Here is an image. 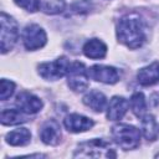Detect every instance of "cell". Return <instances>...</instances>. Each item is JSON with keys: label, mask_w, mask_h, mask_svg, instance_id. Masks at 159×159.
<instances>
[{"label": "cell", "mask_w": 159, "mask_h": 159, "mask_svg": "<svg viewBox=\"0 0 159 159\" xmlns=\"http://www.w3.org/2000/svg\"><path fill=\"white\" fill-rule=\"evenodd\" d=\"M40 139L47 145H57L61 142V128L57 120H46L40 129Z\"/></svg>", "instance_id": "cell-10"}, {"label": "cell", "mask_w": 159, "mask_h": 159, "mask_svg": "<svg viewBox=\"0 0 159 159\" xmlns=\"http://www.w3.org/2000/svg\"><path fill=\"white\" fill-rule=\"evenodd\" d=\"M89 76L88 70L84 67L82 62H73L71 63L68 72H67V84L75 92H83L89 86Z\"/></svg>", "instance_id": "cell-6"}, {"label": "cell", "mask_w": 159, "mask_h": 159, "mask_svg": "<svg viewBox=\"0 0 159 159\" xmlns=\"http://www.w3.org/2000/svg\"><path fill=\"white\" fill-rule=\"evenodd\" d=\"M15 103H16V107L26 114H35L40 112L43 107L42 101L37 96L26 91H22L16 96Z\"/></svg>", "instance_id": "cell-9"}, {"label": "cell", "mask_w": 159, "mask_h": 159, "mask_svg": "<svg viewBox=\"0 0 159 159\" xmlns=\"http://www.w3.org/2000/svg\"><path fill=\"white\" fill-rule=\"evenodd\" d=\"M66 2L65 0H50L43 5V11L46 14H60L65 10Z\"/></svg>", "instance_id": "cell-21"}, {"label": "cell", "mask_w": 159, "mask_h": 159, "mask_svg": "<svg viewBox=\"0 0 159 159\" xmlns=\"http://www.w3.org/2000/svg\"><path fill=\"white\" fill-rule=\"evenodd\" d=\"M6 143L14 147H21L26 145L31 140V133L27 128H17L15 130H11L5 137Z\"/></svg>", "instance_id": "cell-17"}, {"label": "cell", "mask_w": 159, "mask_h": 159, "mask_svg": "<svg viewBox=\"0 0 159 159\" xmlns=\"http://www.w3.org/2000/svg\"><path fill=\"white\" fill-rule=\"evenodd\" d=\"M15 4L29 12H36L40 9V0H14Z\"/></svg>", "instance_id": "cell-22"}, {"label": "cell", "mask_w": 159, "mask_h": 159, "mask_svg": "<svg viewBox=\"0 0 159 159\" xmlns=\"http://www.w3.org/2000/svg\"><path fill=\"white\" fill-rule=\"evenodd\" d=\"M83 103L89 107L92 111L97 112V113H101L106 109V106H107V98L106 96L99 92V91H91L88 92L84 97H83Z\"/></svg>", "instance_id": "cell-15"}, {"label": "cell", "mask_w": 159, "mask_h": 159, "mask_svg": "<svg viewBox=\"0 0 159 159\" xmlns=\"http://www.w3.org/2000/svg\"><path fill=\"white\" fill-rule=\"evenodd\" d=\"M15 92V83L12 81H9L6 78H2L0 81V99L6 101L9 99Z\"/></svg>", "instance_id": "cell-20"}, {"label": "cell", "mask_w": 159, "mask_h": 159, "mask_svg": "<svg viewBox=\"0 0 159 159\" xmlns=\"http://www.w3.org/2000/svg\"><path fill=\"white\" fill-rule=\"evenodd\" d=\"M22 42L26 50L35 51L43 47L47 42V36L45 30L36 24H30L25 26L22 31Z\"/></svg>", "instance_id": "cell-7"}, {"label": "cell", "mask_w": 159, "mask_h": 159, "mask_svg": "<svg viewBox=\"0 0 159 159\" xmlns=\"http://www.w3.org/2000/svg\"><path fill=\"white\" fill-rule=\"evenodd\" d=\"M117 39L129 48H139L147 40V26L144 20L135 15L123 16L117 25Z\"/></svg>", "instance_id": "cell-1"}, {"label": "cell", "mask_w": 159, "mask_h": 159, "mask_svg": "<svg viewBox=\"0 0 159 159\" xmlns=\"http://www.w3.org/2000/svg\"><path fill=\"white\" fill-rule=\"evenodd\" d=\"M0 50L1 53H6L15 46L19 39V27L16 20L4 11L0 14Z\"/></svg>", "instance_id": "cell-4"}, {"label": "cell", "mask_w": 159, "mask_h": 159, "mask_svg": "<svg viewBox=\"0 0 159 159\" xmlns=\"http://www.w3.org/2000/svg\"><path fill=\"white\" fill-rule=\"evenodd\" d=\"M73 158H117L116 150L112 148L109 142L99 138H93L87 142H82L77 145L73 153Z\"/></svg>", "instance_id": "cell-2"}, {"label": "cell", "mask_w": 159, "mask_h": 159, "mask_svg": "<svg viewBox=\"0 0 159 159\" xmlns=\"http://www.w3.org/2000/svg\"><path fill=\"white\" fill-rule=\"evenodd\" d=\"M70 66H71V63L67 60V57L61 56V57H57L55 61L40 63L37 70H39V75L43 80L57 81L61 77H63L65 75H67Z\"/></svg>", "instance_id": "cell-5"}, {"label": "cell", "mask_w": 159, "mask_h": 159, "mask_svg": "<svg viewBox=\"0 0 159 159\" xmlns=\"http://www.w3.org/2000/svg\"><path fill=\"white\" fill-rule=\"evenodd\" d=\"M0 122L2 125H17L27 122V117L20 109H2Z\"/></svg>", "instance_id": "cell-18"}, {"label": "cell", "mask_w": 159, "mask_h": 159, "mask_svg": "<svg viewBox=\"0 0 159 159\" xmlns=\"http://www.w3.org/2000/svg\"><path fill=\"white\" fill-rule=\"evenodd\" d=\"M142 132L148 142H154L159 137V123L152 114L142 117Z\"/></svg>", "instance_id": "cell-16"}, {"label": "cell", "mask_w": 159, "mask_h": 159, "mask_svg": "<svg viewBox=\"0 0 159 159\" xmlns=\"http://www.w3.org/2000/svg\"><path fill=\"white\" fill-rule=\"evenodd\" d=\"M128 101L120 96H114L109 101L107 107V118L111 120H119L124 117L128 111Z\"/></svg>", "instance_id": "cell-13"}, {"label": "cell", "mask_w": 159, "mask_h": 159, "mask_svg": "<svg viewBox=\"0 0 159 159\" xmlns=\"http://www.w3.org/2000/svg\"><path fill=\"white\" fill-rule=\"evenodd\" d=\"M129 106H130V109L134 113V116H137L138 118H142L147 111V102H145L144 94L142 92L133 93L129 99Z\"/></svg>", "instance_id": "cell-19"}, {"label": "cell", "mask_w": 159, "mask_h": 159, "mask_svg": "<svg viewBox=\"0 0 159 159\" xmlns=\"http://www.w3.org/2000/svg\"><path fill=\"white\" fill-rule=\"evenodd\" d=\"M92 7V2L89 0H81V1H77L75 4H72L71 9L77 12V14H83V12H88Z\"/></svg>", "instance_id": "cell-23"}, {"label": "cell", "mask_w": 159, "mask_h": 159, "mask_svg": "<svg viewBox=\"0 0 159 159\" xmlns=\"http://www.w3.org/2000/svg\"><path fill=\"white\" fill-rule=\"evenodd\" d=\"M63 124L68 132L81 133V132H86L91 129L94 125V122L86 116L72 113V114L66 116V118L63 119Z\"/></svg>", "instance_id": "cell-11"}, {"label": "cell", "mask_w": 159, "mask_h": 159, "mask_svg": "<svg viewBox=\"0 0 159 159\" xmlns=\"http://www.w3.org/2000/svg\"><path fill=\"white\" fill-rule=\"evenodd\" d=\"M83 53L86 57L92 60L103 58L107 53V46L99 39H91L83 45Z\"/></svg>", "instance_id": "cell-14"}, {"label": "cell", "mask_w": 159, "mask_h": 159, "mask_svg": "<svg viewBox=\"0 0 159 159\" xmlns=\"http://www.w3.org/2000/svg\"><path fill=\"white\" fill-rule=\"evenodd\" d=\"M114 143L123 150L135 149L140 143V130L130 124H116L111 130Z\"/></svg>", "instance_id": "cell-3"}, {"label": "cell", "mask_w": 159, "mask_h": 159, "mask_svg": "<svg viewBox=\"0 0 159 159\" xmlns=\"http://www.w3.org/2000/svg\"><path fill=\"white\" fill-rule=\"evenodd\" d=\"M137 80L142 86H153L159 83V62L154 61L153 63L142 67L137 73Z\"/></svg>", "instance_id": "cell-12"}, {"label": "cell", "mask_w": 159, "mask_h": 159, "mask_svg": "<svg viewBox=\"0 0 159 159\" xmlns=\"http://www.w3.org/2000/svg\"><path fill=\"white\" fill-rule=\"evenodd\" d=\"M88 76L97 81L106 84H114L119 81V73L117 68L112 66H104V65H93L88 70Z\"/></svg>", "instance_id": "cell-8"}]
</instances>
